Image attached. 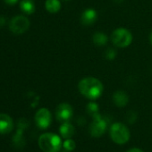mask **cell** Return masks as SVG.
<instances>
[{"label":"cell","instance_id":"9a60e30c","mask_svg":"<svg viewBox=\"0 0 152 152\" xmlns=\"http://www.w3.org/2000/svg\"><path fill=\"white\" fill-rule=\"evenodd\" d=\"M23 132V129L17 128V132L13 138V143L16 148H23L25 145V140Z\"/></svg>","mask_w":152,"mask_h":152},{"label":"cell","instance_id":"5b68a950","mask_svg":"<svg viewBox=\"0 0 152 152\" xmlns=\"http://www.w3.org/2000/svg\"><path fill=\"white\" fill-rule=\"evenodd\" d=\"M107 120L104 118L100 114L93 116V120L89 128L91 136L93 138H99L103 136L107 130Z\"/></svg>","mask_w":152,"mask_h":152},{"label":"cell","instance_id":"d4e9b609","mask_svg":"<svg viewBox=\"0 0 152 152\" xmlns=\"http://www.w3.org/2000/svg\"><path fill=\"white\" fill-rule=\"evenodd\" d=\"M149 41H150V43H151V45H152V32H151L150 35H149Z\"/></svg>","mask_w":152,"mask_h":152},{"label":"cell","instance_id":"44dd1931","mask_svg":"<svg viewBox=\"0 0 152 152\" xmlns=\"http://www.w3.org/2000/svg\"><path fill=\"white\" fill-rule=\"evenodd\" d=\"M29 126V122L24 119V118H22L18 121V128H21V129H26L27 127Z\"/></svg>","mask_w":152,"mask_h":152},{"label":"cell","instance_id":"52a82bcc","mask_svg":"<svg viewBox=\"0 0 152 152\" xmlns=\"http://www.w3.org/2000/svg\"><path fill=\"white\" fill-rule=\"evenodd\" d=\"M35 123L39 129L45 130L48 128L52 123V115L48 108H40L37 111L35 115Z\"/></svg>","mask_w":152,"mask_h":152},{"label":"cell","instance_id":"5bb4252c","mask_svg":"<svg viewBox=\"0 0 152 152\" xmlns=\"http://www.w3.org/2000/svg\"><path fill=\"white\" fill-rule=\"evenodd\" d=\"M20 7L22 11L27 15H31L35 11V5L32 0H23L20 3Z\"/></svg>","mask_w":152,"mask_h":152},{"label":"cell","instance_id":"8992f818","mask_svg":"<svg viewBox=\"0 0 152 152\" xmlns=\"http://www.w3.org/2000/svg\"><path fill=\"white\" fill-rule=\"evenodd\" d=\"M30 27V21L26 16L17 15L12 19L9 23V28L11 31L15 34H23L28 31Z\"/></svg>","mask_w":152,"mask_h":152},{"label":"cell","instance_id":"2e32d148","mask_svg":"<svg viewBox=\"0 0 152 152\" xmlns=\"http://www.w3.org/2000/svg\"><path fill=\"white\" fill-rule=\"evenodd\" d=\"M93 42L97 46H105L107 42V36L103 32H97L93 35Z\"/></svg>","mask_w":152,"mask_h":152},{"label":"cell","instance_id":"cb8c5ba5","mask_svg":"<svg viewBox=\"0 0 152 152\" xmlns=\"http://www.w3.org/2000/svg\"><path fill=\"white\" fill-rule=\"evenodd\" d=\"M18 0H5V2L8 5H15V3H17Z\"/></svg>","mask_w":152,"mask_h":152},{"label":"cell","instance_id":"8fae6325","mask_svg":"<svg viewBox=\"0 0 152 152\" xmlns=\"http://www.w3.org/2000/svg\"><path fill=\"white\" fill-rule=\"evenodd\" d=\"M113 101L118 107H124L129 102V97L126 92L123 91H118L113 95Z\"/></svg>","mask_w":152,"mask_h":152},{"label":"cell","instance_id":"6da1fadb","mask_svg":"<svg viewBox=\"0 0 152 152\" xmlns=\"http://www.w3.org/2000/svg\"><path fill=\"white\" fill-rule=\"evenodd\" d=\"M80 92L85 98L95 100L99 99L103 92V84L102 83L94 77L83 78L78 85Z\"/></svg>","mask_w":152,"mask_h":152},{"label":"cell","instance_id":"ffe728a7","mask_svg":"<svg viewBox=\"0 0 152 152\" xmlns=\"http://www.w3.org/2000/svg\"><path fill=\"white\" fill-rule=\"evenodd\" d=\"M115 56H116V52H115V50H114L113 48H108V49H107V51H106V53H105V56H106V58L108 59V60H113V59L115 57Z\"/></svg>","mask_w":152,"mask_h":152},{"label":"cell","instance_id":"e0dca14e","mask_svg":"<svg viewBox=\"0 0 152 152\" xmlns=\"http://www.w3.org/2000/svg\"><path fill=\"white\" fill-rule=\"evenodd\" d=\"M99 106H98V104L97 103H95L94 101H91V102H90L88 105H87V112L93 117V116H95L96 115H98V114H99Z\"/></svg>","mask_w":152,"mask_h":152},{"label":"cell","instance_id":"277c9868","mask_svg":"<svg viewBox=\"0 0 152 152\" xmlns=\"http://www.w3.org/2000/svg\"><path fill=\"white\" fill-rule=\"evenodd\" d=\"M111 40L118 48H126L132 41V33L125 28H118L111 34Z\"/></svg>","mask_w":152,"mask_h":152},{"label":"cell","instance_id":"603a6c76","mask_svg":"<svg viewBox=\"0 0 152 152\" xmlns=\"http://www.w3.org/2000/svg\"><path fill=\"white\" fill-rule=\"evenodd\" d=\"M77 123H78V124H80L81 126H83V125H84V124H85L86 121L84 120V118H83V117H81V118H78Z\"/></svg>","mask_w":152,"mask_h":152},{"label":"cell","instance_id":"4316f807","mask_svg":"<svg viewBox=\"0 0 152 152\" xmlns=\"http://www.w3.org/2000/svg\"><path fill=\"white\" fill-rule=\"evenodd\" d=\"M116 1H122V0H116Z\"/></svg>","mask_w":152,"mask_h":152},{"label":"cell","instance_id":"3957f363","mask_svg":"<svg viewBox=\"0 0 152 152\" xmlns=\"http://www.w3.org/2000/svg\"><path fill=\"white\" fill-rule=\"evenodd\" d=\"M109 135L113 142L118 145L127 143L131 138V132L129 128L123 123H114L109 127Z\"/></svg>","mask_w":152,"mask_h":152},{"label":"cell","instance_id":"484cf974","mask_svg":"<svg viewBox=\"0 0 152 152\" xmlns=\"http://www.w3.org/2000/svg\"><path fill=\"white\" fill-rule=\"evenodd\" d=\"M62 152H70V151H67V150H64V151H62Z\"/></svg>","mask_w":152,"mask_h":152},{"label":"cell","instance_id":"4fadbf2b","mask_svg":"<svg viewBox=\"0 0 152 152\" xmlns=\"http://www.w3.org/2000/svg\"><path fill=\"white\" fill-rule=\"evenodd\" d=\"M45 7L49 13L56 14L60 10L61 3L59 2V0H47L45 3Z\"/></svg>","mask_w":152,"mask_h":152},{"label":"cell","instance_id":"ac0fdd59","mask_svg":"<svg viewBox=\"0 0 152 152\" xmlns=\"http://www.w3.org/2000/svg\"><path fill=\"white\" fill-rule=\"evenodd\" d=\"M63 148H64V150H67V151H72L75 149L76 148V143L73 140H72L71 138L70 139H65V140L63 142Z\"/></svg>","mask_w":152,"mask_h":152},{"label":"cell","instance_id":"7402d4cb","mask_svg":"<svg viewBox=\"0 0 152 152\" xmlns=\"http://www.w3.org/2000/svg\"><path fill=\"white\" fill-rule=\"evenodd\" d=\"M126 152H144L142 149L139 148H132L130 149H128Z\"/></svg>","mask_w":152,"mask_h":152},{"label":"cell","instance_id":"9c48e42d","mask_svg":"<svg viewBox=\"0 0 152 152\" xmlns=\"http://www.w3.org/2000/svg\"><path fill=\"white\" fill-rule=\"evenodd\" d=\"M14 128L13 119L7 114H0V134H7Z\"/></svg>","mask_w":152,"mask_h":152},{"label":"cell","instance_id":"7a4b0ae2","mask_svg":"<svg viewBox=\"0 0 152 152\" xmlns=\"http://www.w3.org/2000/svg\"><path fill=\"white\" fill-rule=\"evenodd\" d=\"M39 147L43 152H59L63 142L61 137L53 132H46L39 136Z\"/></svg>","mask_w":152,"mask_h":152},{"label":"cell","instance_id":"30bf717a","mask_svg":"<svg viewBox=\"0 0 152 152\" xmlns=\"http://www.w3.org/2000/svg\"><path fill=\"white\" fill-rule=\"evenodd\" d=\"M97 18H98L97 12L94 9L89 8L83 13L81 16V21L84 25H91L96 22Z\"/></svg>","mask_w":152,"mask_h":152},{"label":"cell","instance_id":"7c38bea8","mask_svg":"<svg viewBox=\"0 0 152 152\" xmlns=\"http://www.w3.org/2000/svg\"><path fill=\"white\" fill-rule=\"evenodd\" d=\"M75 128L70 122L62 123L61 126L59 127V133L62 138L64 139H70L74 135Z\"/></svg>","mask_w":152,"mask_h":152},{"label":"cell","instance_id":"ba28073f","mask_svg":"<svg viewBox=\"0 0 152 152\" xmlns=\"http://www.w3.org/2000/svg\"><path fill=\"white\" fill-rule=\"evenodd\" d=\"M73 115V109L72 106L68 103H61L57 106L56 109V120L64 123L69 122Z\"/></svg>","mask_w":152,"mask_h":152},{"label":"cell","instance_id":"d6986e66","mask_svg":"<svg viewBox=\"0 0 152 152\" xmlns=\"http://www.w3.org/2000/svg\"><path fill=\"white\" fill-rule=\"evenodd\" d=\"M126 119H127V122L131 124H134L137 120V114L134 112V111H130L128 114H127V116H126Z\"/></svg>","mask_w":152,"mask_h":152}]
</instances>
